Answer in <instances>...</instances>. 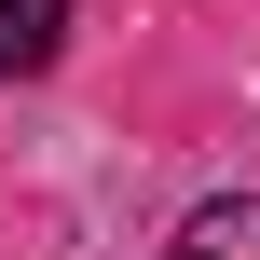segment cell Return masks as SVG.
Returning <instances> with one entry per match:
<instances>
[{
	"label": "cell",
	"mask_w": 260,
	"mask_h": 260,
	"mask_svg": "<svg viewBox=\"0 0 260 260\" xmlns=\"http://www.w3.org/2000/svg\"><path fill=\"white\" fill-rule=\"evenodd\" d=\"M69 55V0H0V82H41Z\"/></svg>",
	"instance_id": "obj_1"
},
{
	"label": "cell",
	"mask_w": 260,
	"mask_h": 260,
	"mask_svg": "<svg viewBox=\"0 0 260 260\" xmlns=\"http://www.w3.org/2000/svg\"><path fill=\"white\" fill-rule=\"evenodd\" d=\"M165 260H260V192H219V206H192Z\"/></svg>",
	"instance_id": "obj_2"
}]
</instances>
